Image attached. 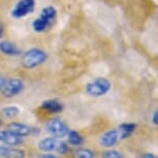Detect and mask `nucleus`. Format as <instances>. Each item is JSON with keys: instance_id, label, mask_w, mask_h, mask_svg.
I'll return each mask as SVG.
<instances>
[{"instance_id": "obj_6", "label": "nucleus", "mask_w": 158, "mask_h": 158, "mask_svg": "<svg viewBox=\"0 0 158 158\" xmlns=\"http://www.w3.org/2000/svg\"><path fill=\"white\" fill-rule=\"evenodd\" d=\"M47 129L51 135L57 139H63L69 132V128L66 123L59 118L51 119L47 124Z\"/></svg>"}, {"instance_id": "obj_11", "label": "nucleus", "mask_w": 158, "mask_h": 158, "mask_svg": "<svg viewBox=\"0 0 158 158\" xmlns=\"http://www.w3.org/2000/svg\"><path fill=\"white\" fill-rule=\"evenodd\" d=\"M7 127L10 131H13L14 133H16L21 138L30 135L32 133V130H33V128H31L30 126L23 123H19V122H11V123L8 124Z\"/></svg>"}, {"instance_id": "obj_2", "label": "nucleus", "mask_w": 158, "mask_h": 158, "mask_svg": "<svg viewBox=\"0 0 158 158\" xmlns=\"http://www.w3.org/2000/svg\"><path fill=\"white\" fill-rule=\"evenodd\" d=\"M48 59V54L40 48H31L21 56V65L26 69H33L44 64Z\"/></svg>"}, {"instance_id": "obj_1", "label": "nucleus", "mask_w": 158, "mask_h": 158, "mask_svg": "<svg viewBox=\"0 0 158 158\" xmlns=\"http://www.w3.org/2000/svg\"><path fill=\"white\" fill-rule=\"evenodd\" d=\"M57 18V10L53 5H48L40 10L38 17L32 22V28L37 33H43L53 26Z\"/></svg>"}, {"instance_id": "obj_7", "label": "nucleus", "mask_w": 158, "mask_h": 158, "mask_svg": "<svg viewBox=\"0 0 158 158\" xmlns=\"http://www.w3.org/2000/svg\"><path fill=\"white\" fill-rule=\"evenodd\" d=\"M120 136H119L118 129H112L106 131V133H103L102 136L99 139L100 146H102L104 148H112L115 145H117L120 142Z\"/></svg>"}, {"instance_id": "obj_12", "label": "nucleus", "mask_w": 158, "mask_h": 158, "mask_svg": "<svg viewBox=\"0 0 158 158\" xmlns=\"http://www.w3.org/2000/svg\"><path fill=\"white\" fill-rule=\"evenodd\" d=\"M59 142H60V139L55 138V136L43 139L38 143V149L43 152H56Z\"/></svg>"}, {"instance_id": "obj_19", "label": "nucleus", "mask_w": 158, "mask_h": 158, "mask_svg": "<svg viewBox=\"0 0 158 158\" xmlns=\"http://www.w3.org/2000/svg\"><path fill=\"white\" fill-rule=\"evenodd\" d=\"M67 151H68V146H67V144L65 142L61 141V139H60V142H59V145H58L56 152H57V153H59V154H66Z\"/></svg>"}, {"instance_id": "obj_9", "label": "nucleus", "mask_w": 158, "mask_h": 158, "mask_svg": "<svg viewBox=\"0 0 158 158\" xmlns=\"http://www.w3.org/2000/svg\"><path fill=\"white\" fill-rule=\"evenodd\" d=\"M25 155L23 149L0 145V158H25Z\"/></svg>"}, {"instance_id": "obj_18", "label": "nucleus", "mask_w": 158, "mask_h": 158, "mask_svg": "<svg viewBox=\"0 0 158 158\" xmlns=\"http://www.w3.org/2000/svg\"><path fill=\"white\" fill-rule=\"evenodd\" d=\"M102 158H123V155L119 151L108 150V151H104L102 153Z\"/></svg>"}, {"instance_id": "obj_22", "label": "nucleus", "mask_w": 158, "mask_h": 158, "mask_svg": "<svg viewBox=\"0 0 158 158\" xmlns=\"http://www.w3.org/2000/svg\"><path fill=\"white\" fill-rule=\"evenodd\" d=\"M139 158H156V156H155L153 153H145L141 155Z\"/></svg>"}, {"instance_id": "obj_15", "label": "nucleus", "mask_w": 158, "mask_h": 158, "mask_svg": "<svg viewBox=\"0 0 158 158\" xmlns=\"http://www.w3.org/2000/svg\"><path fill=\"white\" fill-rule=\"evenodd\" d=\"M66 136H67L68 143L73 146H76V147H79V146H81L83 143H84V139H83V136L80 135L77 131L69 130V132L67 133Z\"/></svg>"}, {"instance_id": "obj_20", "label": "nucleus", "mask_w": 158, "mask_h": 158, "mask_svg": "<svg viewBox=\"0 0 158 158\" xmlns=\"http://www.w3.org/2000/svg\"><path fill=\"white\" fill-rule=\"evenodd\" d=\"M152 122H153L154 125H158V113L157 111H155L152 115Z\"/></svg>"}, {"instance_id": "obj_17", "label": "nucleus", "mask_w": 158, "mask_h": 158, "mask_svg": "<svg viewBox=\"0 0 158 158\" xmlns=\"http://www.w3.org/2000/svg\"><path fill=\"white\" fill-rule=\"evenodd\" d=\"M73 157L74 158H94L95 154L90 149L80 148L73 152Z\"/></svg>"}, {"instance_id": "obj_25", "label": "nucleus", "mask_w": 158, "mask_h": 158, "mask_svg": "<svg viewBox=\"0 0 158 158\" xmlns=\"http://www.w3.org/2000/svg\"><path fill=\"white\" fill-rule=\"evenodd\" d=\"M1 124H2V122H1V120H0V126H1Z\"/></svg>"}, {"instance_id": "obj_21", "label": "nucleus", "mask_w": 158, "mask_h": 158, "mask_svg": "<svg viewBox=\"0 0 158 158\" xmlns=\"http://www.w3.org/2000/svg\"><path fill=\"white\" fill-rule=\"evenodd\" d=\"M38 158H59L57 157L56 155H53V154H49V153H44L43 155H40Z\"/></svg>"}, {"instance_id": "obj_3", "label": "nucleus", "mask_w": 158, "mask_h": 158, "mask_svg": "<svg viewBox=\"0 0 158 158\" xmlns=\"http://www.w3.org/2000/svg\"><path fill=\"white\" fill-rule=\"evenodd\" d=\"M112 88V83L106 77H96L86 85L85 92L91 97L104 96Z\"/></svg>"}, {"instance_id": "obj_24", "label": "nucleus", "mask_w": 158, "mask_h": 158, "mask_svg": "<svg viewBox=\"0 0 158 158\" xmlns=\"http://www.w3.org/2000/svg\"><path fill=\"white\" fill-rule=\"evenodd\" d=\"M3 81H4V79H3V77H2L1 76H0V88H1L2 84H3Z\"/></svg>"}, {"instance_id": "obj_16", "label": "nucleus", "mask_w": 158, "mask_h": 158, "mask_svg": "<svg viewBox=\"0 0 158 158\" xmlns=\"http://www.w3.org/2000/svg\"><path fill=\"white\" fill-rule=\"evenodd\" d=\"M21 110L16 106H7L2 109V115L7 119H14L20 114Z\"/></svg>"}, {"instance_id": "obj_8", "label": "nucleus", "mask_w": 158, "mask_h": 158, "mask_svg": "<svg viewBox=\"0 0 158 158\" xmlns=\"http://www.w3.org/2000/svg\"><path fill=\"white\" fill-rule=\"evenodd\" d=\"M0 142L5 145L11 146V147H16V146L22 144V138L14 133L10 129H4L0 130Z\"/></svg>"}, {"instance_id": "obj_14", "label": "nucleus", "mask_w": 158, "mask_h": 158, "mask_svg": "<svg viewBox=\"0 0 158 158\" xmlns=\"http://www.w3.org/2000/svg\"><path fill=\"white\" fill-rule=\"evenodd\" d=\"M135 128H136V124H135V123H123V124H121L120 126L117 128L121 141L122 139L129 138V136L135 131Z\"/></svg>"}, {"instance_id": "obj_5", "label": "nucleus", "mask_w": 158, "mask_h": 158, "mask_svg": "<svg viewBox=\"0 0 158 158\" xmlns=\"http://www.w3.org/2000/svg\"><path fill=\"white\" fill-rule=\"evenodd\" d=\"M36 1L35 0H20L11 10V17L15 19H22L33 13Z\"/></svg>"}, {"instance_id": "obj_13", "label": "nucleus", "mask_w": 158, "mask_h": 158, "mask_svg": "<svg viewBox=\"0 0 158 158\" xmlns=\"http://www.w3.org/2000/svg\"><path fill=\"white\" fill-rule=\"evenodd\" d=\"M41 109L46 110V111L49 113L56 114V113L62 112L63 106H62L61 102H59V101L56 99H48V100H44V102L41 103Z\"/></svg>"}, {"instance_id": "obj_10", "label": "nucleus", "mask_w": 158, "mask_h": 158, "mask_svg": "<svg viewBox=\"0 0 158 158\" xmlns=\"http://www.w3.org/2000/svg\"><path fill=\"white\" fill-rule=\"evenodd\" d=\"M0 52L3 55L10 57H17L21 55V50L17 47V44L10 40L0 41Z\"/></svg>"}, {"instance_id": "obj_4", "label": "nucleus", "mask_w": 158, "mask_h": 158, "mask_svg": "<svg viewBox=\"0 0 158 158\" xmlns=\"http://www.w3.org/2000/svg\"><path fill=\"white\" fill-rule=\"evenodd\" d=\"M0 90H1V93L4 97L6 98L15 97L17 95H19L24 90V83L22 80L15 79V77L4 79L3 84H2Z\"/></svg>"}, {"instance_id": "obj_23", "label": "nucleus", "mask_w": 158, "mask_h": 158, "mask_svg": "<svg viewBox=\"0 0 158 158\" xmlns=\"http://www.w3.org/2000/svg\"><path fill=\"white\" fill-rule=\"evenodd\" d=\"M3 31H4V28H3V25L0 23V38L2 37V34H3Z\"/></svg>"}]
</instances>
